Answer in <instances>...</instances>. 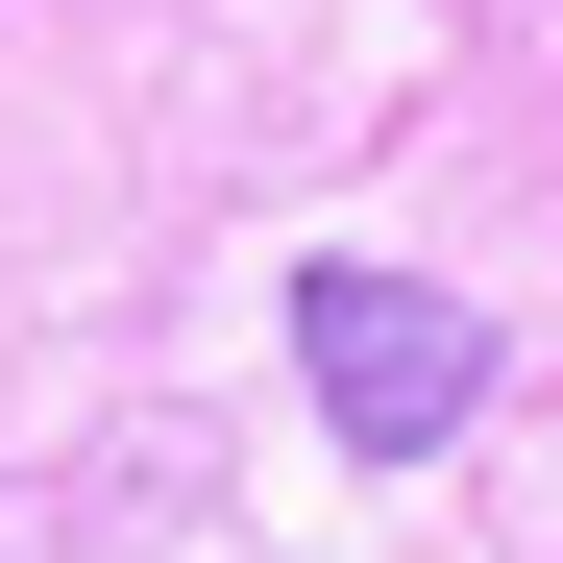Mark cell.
I'll return each mask as SVG.
<instances>
[{
    "instance_id": "cell-1",
    "label": "cell",
    "mask_w": 563,
    "mask_h": 563,
    "mask_svg": "<svg viewBox=\"0 0 563 563\" xmlns=\"http://www.w3.org/2000/svg\"><path fill=\"white\" fill-rule=\"evenodd\" d=\"M295 367H319V417L367 465H441L465 417H490V319L417 295V269H295Z\"/></svg>"
}]
</instances>
